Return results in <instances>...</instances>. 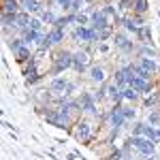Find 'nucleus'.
Instances as JSON below:
<instances>
[{
    "mask_svg": "<svg viewBox=\"0 0 160 160\" xmlns=\"http://www.w3.org/2000/svg\"><path fill=\"white\" fill-rule=\"evenodd\" d=\"M139 98V90H135L132 86L124 88L122 90V100H130V102H135V100Z\"/></svg>",
    "mask_w": 160,
    "mask_h": 160,
    "instance_id": "obj_9",
    "label": "nucleus"
},
{
    "mask_svg": "<svg viewBox=\"0 0 160 160\" xmlns=\"http://www.w3.org/2000/svg\"><path fill=\"white\" fill-rule=\"evenodd\" d=\"M158 120H160L158 113H152V115H149V124H152V126H156V124H158Z\"/></svg>",
    "mask_w": 160,
    "mask_h": 160,
    "instance_id": "obj_22",
    "label": "nucleus"
},
{
    "mask_svg": "<svg viewBox=\"0 0 160 160\" xmlns=\"http://www.w3.org/2000/svg\"><path fill=\"white\" fill-rule=\"evenodd\" d=\"M56 2L60 4L62 9H68V11H71V2H73V0H56Z\"/></svg>",
    "mask_w": 160,
    "mask_h": 160,
    "instance_id": "obj_21",
    "label": "nucleus"
},
{
    "mask_svg": "<svg viewBox=\"0 0 160 160\" xmlns=\"http://www.w3.org/2000/svg\"><path fill=\"white\" fill-rule=\"evenodd\" d=\"M113 43H115V47L122 51H132V41L126 37L124 32H118L115 37H113Z\"/></svg>",
    "mask_w": 160,
    "mask_h": 160,
    "instance_id": "obj_5",
    "label": "nucleus"
},
{
    "mask_svg": "<svg viewBox=\"0 0 160 160\" xmlns=\"http://www.w3.org/2000/svg\"><path fill=\"white\" fill-rule=\"evenodd\" d=\"M62 38H64V32H62V28H56V26H53V30L49 32L51 45H58V43H62Z\"/></svg>",
    "mask_w": 160,
    "mask_h": 160,
    "instance_id": "obj_12",
    "label": "nucleus"
},
{
    "mask_svg": "<svg viewBox=\"0 0 160 160\" xmlns=\"http://www.w3.org/2000/svg\"><path fill=\"white\" fill-rule=\"evenodd\" d=\"M41 19L47 22V24H53V26H56V22H58V17H53L51 11H41Z\"/></svg>",
    "mask_w": 160,
    "mask_h": 160,
    "instance_id": "obj_16",
    "label": "nucleus"
},
{
    "mask_svg": "<svg viewBox=\"0 0 160 160\" xmlns=\"http://www.w3.org/2000/svg\"><path fill=\"white\" fill-rule=\"evenodd\" d=\"M30 58H34V56L30 53V49H28L26 45H24L19 51H17V53H15V60H17V64H24V62H28Z\"/></svg>",
    "mask_w": 160,
    "mask_h": 160,
    "instance_id": "obj_10",
    "label": "nucleus"
},
{
    "mask_svg": "<svg viewBox=\"0 0 160 160\" xmlns=\"http://www.w3.org/2000/svg\"><path fill=\"white\" fill-rule=\"evenodd\" d=\"M92 124L88 122V120H77V122L73 124V130H71V135L75 137V139H79L81 143H86V145H92Z\"/></svg>",
    "mask_w": 160,
    "mask_h": 160,
    "instance_id": "obj_1",
    "label": "nucleus"
},
{
    "mask_svg": "<svg viewBox=\"0 0 160 160\" xmlns=\"http://www.w3.org/2000/svg\"><path fill=\"white\" fill-rule=\"evenodd\" d=\"M24 45H26V43H24V38H22V37H17V38H9V47H11V49L15 51V53L22 49Z\"/></svg>",
    "mask_w": 160,
    "mask_h": 160,
    "instance_id": "obj_15",
    "label": "nucleus"
},
{
    "mask_svg": "<svg viewBox=\"0 0 160 160\" xmlns=\"http://www.w3.org/2000/svg\"><path fill=\"white\" fill-rule=\"evenodd\" d=\"M107 51H109V43L107 41L98 43V56H107Z\"/></svg>",
    "mask_w": 160,
    "mask_h": 160,
    "instance_id": "obj_19",
    "label": "nucleus"
},
{
    "mask_svg": "<svg viewBox=\"0 0 160 160\" xmlns=\"http://www.w3.org/2000/svg\"><path fill=\"white\" fill-rule=\"evenodd\" d=\"M51 60H53L51 73L56 75V73H62L64 68H71V66H73L75 53H71V51H66V49H60V51H56V56H53Z\"/></svg>",
    "mask_w": 160,
    "mask_h": 160,
    "instance_id": "obj_2",
    "label": "nucleus"
},
{
    "mask_svg": "<svg viewBox=\"0 0 160 160\" xmlns=\"http://www.w3.org/2000/svg\"><path fill=\"white\" fill-rule=\"evenodd\" d=\"M141 68L148 71L149 75H154L156 73V62H154V58H143V60H141Z\"/></svg>",
    "mask_w": 160,
    "mask_h": 160,
    "instance_id": "obj_14",
    "label": "nucleus"
},
{
    "mask_svg": "<svg viewBox=\"0 0 160 160\" xmlns=\"http://www.w3.org/2000/svg\"><path fill=\"white\" fill-rule=\"evenodd\" d=\"M145 11H148V0H137L132 4V15H137V17H141Z\"/></svg>",
    "mask_w": 160,
    "mask_h": 160,
    "instance_id": "obj_11",
    "label": "nucleus"
},
{
    "mask_svg": "<svg viewBox=\"0 0 160 160\" xmlns=\"http://www.w3.org/2000/svg\"><path fill=\"white\" fill-rule=\"evenodd\" d=\"M90 62H92L90 53H88L86 49H81V51H77V53H75L73 68L77 71V73H86V68H88V64H90Z\"/></svg>",
    "mask_w": 160,
    "mask_h": 160,
    "instance_id": "obj_4",
    "label": "nucleus"
},
{
    "mask_svg": "<svg viewBox=\"0 0 160 160\" xmlns=\"http://www.w3.org/2000/svg\"><path fill=\"white\" fill-rule=\"evenodd\" d=\"M156 100H158V94H149V96H145L143 105L145 107H152V105H156Z\"/></svg>",
    "mask_w": 160,
    "mask_h": 160,
    "instance_id": "obj_17",
    "label": "nucleus"
},
{
    "mask_svg": "<svg viewBox=\"0 0 160 160\" xmlns=\"http://www.w3.org/2000/svg\"><path fill=\"white\" fill-rule=\"evenodd\" d=\"M130 145L137 148L143 156H149L152 152H154V141H149L148 137H130Z\"/></svg>",
    "mask_w": 160,
    "mask_h": 160,
    "instance_id": "obj_3",
    "label": "nucleus"
},
{
    "mask_svg": "<svg viewBox=\"0 0 160 160\" xmlns=\"http://www.w3.org/2000/svg\"><path fill=\"white\" fill-rule=\"evenodd\" d=\"M90 79L96 83H105V68L102 66H90Z\"/></svg>",
    "mask_w": 160,
    "mask_h": 160,
    "instance_id": "obj_8",
    "label": "nucleus"
},
{
    "mask_svg": "<svg viewBox=\"0 0 160 160\" xmlns=\"http://www.w3.org/2000/svg\"><path fill=\"white\" fill-rule=\"evenodd\" d=\"M19 9H22V4H19V0H2V13H9V15H19Z\"/></svg>",
    "mask_w": 160,
    "mask_h": 160,
    "instance_id": "obj_7",
    "label": "nucleus"
},
{
    "mask_svg": "<svg viewBox=\"0 0 160 160\" xmlns=\"http://www.w3.org/2000/svg\"><path fill=\"white\" fill-rule=\"evenodd\" d=\"M122 113L126 120H130V118H135V109H130V107H122Z\"/></svg>",
    "mask_w": 160,
    "mask_h": 160,
    "instance_id": "obj_20",
    "label": "nucleus"
},
{
    "mask_svg": "<svg viewBox=\"0 0 160 160\" xmlns=\"http://www.w3.org/2000/svg\"><path fill=\"white\" fill-rule=\"evenodd\" d=\"M41 77H43V75L38 73L37 68H32V71H30V73L26 75V86L30 88V86H34V83H37V81H41Z\"/></svg>",
    "mask_w": 160,
    "mask_h": 160,
    "instance_id": "obj_13",
    "label": "nucleus"
},
{
    "mask_svg": "<svg viewBox=\"0 0 160 160\" xmlns=\"http://www.w3.org/2000/svg\"><path fill=\"white\" fill-rule=\"evenodd\" d=\"M41 28H43V19H30V30L41 32Z\"/></svg>",
    "mask_w": 160,
    "mask_h": 160,
    "instance_id": "obj_18",
    "label": "nucleus"
},
{
    "mask_svg": "<svg viewBox=\"0 0 160 160\" xmlns=\"http://www.w3.org/2000/svg\"><path fill=\"white\" fill-rule=\"evenodd\" d=\"M19 4L24 13H41V7H43L41 0H19Z\"/></svg>",
    "mask_w": 160,
    "mask_h": 160,
    "instance_id": "obj_6",
    "label": "nucleus"
}]
</instances>
